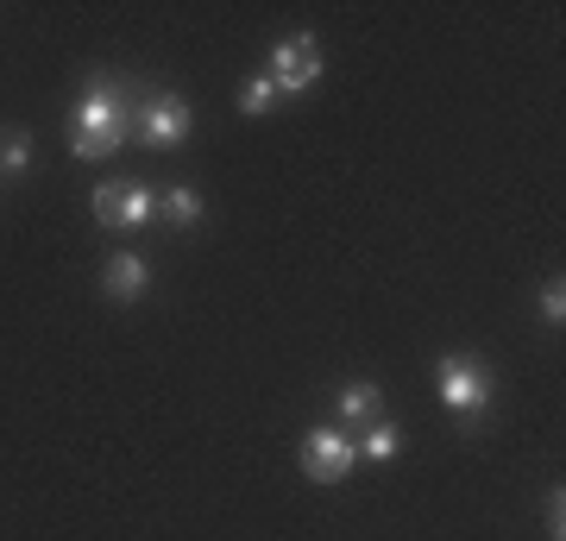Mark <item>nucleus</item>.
<instances>
[{
  "label": "nucleus",
  "instance_id": "f257e3e1",
  "mask_svg": "<svg viewBox=\"0 0 566 541\" xmlns=\"http://www.w3.org/2000/svg\"><path fill=\"white\" fill-rule=\"evenodd\" d=\"M126 139H133V101H126V89L120 82H88V95L76 101V139H70V158H82V164L114 158Z\"/></svg>",
  "mask_w": 566,
  "mask_h": 541
},
{
  "label": "nucleus",
  "instance_id": "f03ea898",
  "mask_svg": "<svg viewBox=\"0 0 566 541\" xmlns=\"http://www.w3.org/2000/svg\"><path fill=\"white\" fill-rule=\"evenodd\" d=\"M434 391H441V403L453 416H485L491 397H497L491 372L479 360H465V353H447V360L434 365Z\"/></svg>",
  "mask_w": 566,
  "mask_h": 541
},
{
  "label": "nucleus",
  "instance_id": "7ed1b4c3",
  "mask_svg": "<svg viewBox=\"0 0 566 541\" xmlns=\"http://www.w3.org/2000/svg\"><path fill=\"white\" fill-rule=\"evenodd\" d=\"M271 89L277 95H308L315 82H322V44L308 39V32H290V39L271 44Z\"/></svg>",
  "mask_w": 566,
  "mask_h": 541
},
{
  "label": "nucleus",
  "instance_id": "20e7f679",
  "mask_svg": "<svg viewBox=\"0 0 566 541\" xmlns=\"http://www.w3.org/2000/svg\"><path fill=\"white\" fill-rule=\"evenodd\" d=\"M88 208H95V221L114 227V233H139V227L158 215V189H145V183H102V189L88 196Z\"/></svg>",
  "mask_w": 566,
  "mask_h": 541
},
{
  "label": "nucleus",
  "instance_id": "39448f33",
  "mask_svg": "<svg viewBox=\"0 0 566 541\" xmlns=\"http://www.w3.org/2000/svg\"><path fill=\"white\" fill-rule=\"evenodd\" d=\"M353 460H359V447H353V435H346L340 422H327V428H308L303 435V472L315 485H340L346 472H353Z\"/></svg>",
  "mask_w": 566,
  "mask_h": 541
},
{
  "label": "nucleus",
  "instance_id": "423d86ee",
  "mask_svg": "<svg viewBox=\"0 0 566 541\" xmlns=\"http://www.w3.org/2000/svg\"><path fill=\"white\" fill-rule=\"evenodd\" d=\"M189 121H196V114H189V101L164 89V95H151L139 107V139L158 145V152H177V145L189 139Z\"/></svg>",
  "mask_w": 566,
  "mask_h": 541
},
{
  "label": "nucleus",
  "instance_id": "0eeeda50",
  "mask_svg": "<svg viewBox=\"0 0 566 541\" xmlns=\"http://www.w3.org/2000/svg\"><path fill=\"white\" fill-rule=\"evenodd\" d=\"M102 290H107V302H139L145 290H151V264H145L139 252H114V259L102 264Z\"/></svg>",
  "mask_w": 566,
  "mask_h": 541
},
{
  "label": "nucleus",
  "instance_id": "6e6552de",
  "mask_svg": "<svg viewBox=\"0 0 566 541\" xmlns=\"http://www.w3.org/2000/svg\"><path fill=\"white\" fill-rule=\"evenodd\" d=\"M334 409H340V428H346V435H359L365 422H378V416H385V391H378L371 378L340 384V397H334Z\"/></svg>",
  "mask_w": 566,
  "mask_h": 541
},
{
  "label": "nucleus",
  "instance_id": "1a4fd4ad",
  "mask_svg": "<svg viewBox=\"0 0 566 541\" xmlns=\"http://www.w3.org/2000/svg\"><path fill=\"white\" fill-rule=\"evenodd\" d=\"M158 215H164L170 227H202V221H208V201H202V189L170 183V189H158Z\"/></svg>",
  "mask_w": 566,
  "mask_h": 541
},
{
  "label": "nucleus",
  "instance_id": "9d476101",
  "mask_svg": "<svg viewBox=\"0 0 566 541\" xmlns=\"http://www.w3.org/2000/svg\"><path fill=\"white\" fill-rule=\"evenodd\" d=\"M353 447H359V460H397V454H403V428H397V422H365L359 435H353Z\"/></svg>",
  "mask_w": 566,
  "mask_h": 541
},
{
  "label": "nucleus",
  "instance_id": "9b49d317",
  "mask_svg": "<svg viewBox=\"0 0 566 541\" xmlns=\"http://www.w3.org/2000/svg\"><path fill=\"white\" fill-rule=\"evenodd\" d=\"M233 107H240L245 121H264V114L277 107V89H271V76H245L240 95H233Z\"/></svg>",
  "mask_w": 566,
  "mask_h": 541
},
{
  "label": "nucleus",
  "instance_id": "f8f14e48",
  "mask_svg": "<svg viewBox=\"0 0 566 541\" xmlns=\"http://www.w3.org/2000/svg\"><path fill=\"white\" fill-rule=\"evenodd\" d=\"M32 170V133L13 126V133H0V177H25Z\"/></svg>",
  "mask_w": 566,
  "mask_h": 541
},
{
  "label": "nucleus",
  "instance_id": "ddd939ff",
  "mask_svg": "<svg viewBox=\"0 0 566 541\" xmlns=\"http://www.w3.org/2000/svg\"><path fill=\"white\" fill-rule=\"evenodd\" d=\"M542 321H547V327H560V321H566V283L560 278L542 283Z\"/></svg>",
  "mask_w": 566,
  "mask_h": 541
},
{
  "label": "nucleus",
  "instance_id": "4468645a",
  "mask_svg": "<svg viewBox=\"0 0 566 541\" xmlns=\"http://www.w3.org/2000/svg\"><path fill=\"white\" fill-rule=\"evenodd\" d=\"M547 541H566V491H547Z\"/></svg>",
  "mask_w": 566,
  "mask_h": 541
}]
</instances>
